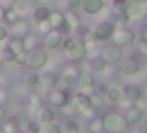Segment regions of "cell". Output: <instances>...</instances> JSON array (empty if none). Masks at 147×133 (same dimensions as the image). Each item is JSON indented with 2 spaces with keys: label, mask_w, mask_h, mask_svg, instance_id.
<instances>
[{
  "label": "cell",
  "mask_w": 147,
  "mask_h": 133,
  "mask_svg": "<svg viewBox=\"0 0 147 133\" xmlns=\"http://www.w3.org/2000/svg\"><path fill=\"white\" fill-rule=\"evenodd\" d=\"M103 119V130L108 133H124L128 128V122L121 113H108Z\"/></svg>",
  "instance_id": "1"
},
{
  "label": "cell",
  "mask_w": 147,
  "mask_h": 133,
  "mask_svg": "<svg viewBox=\"0 0 147 133\" xmlns=\"http://www.w3.org/2000/svg\"><path fill=\"white\" fill-rule=\"evenodd\" d=\"M63 47H64V53L71 61H80L85 57V44L77 38H67L63 41Z\"/></svg>",
  "instance_id": "2"
},
{
  "label": "cell",
  "mask_w": 147,
  "mask_h": 133,
  "mask_svg": "<svg viewBox=\"0 0 147 133\" xmlns=\"http://www.w3.org/2000/svg\"><path fill=\"white\" fill-rule=\"evenodd\" d=\"M116 22L114 20H100L99 24L94 28V34H96V39L99 43H103V41H108L113 38L114 31H116Z\"/></svg>",
  "instance_id": "3"
},
{
  "label": "cell",
  "mask_w": 147,
  "mask_h": 133,
  "mask_svg": "<svg viewBox=\"0 0 147 133\" xmlns=\"http://www.w3.org/2000/svg\"><path fill=\"white\" fill-rule=\"evenodd\" d=\"M125 16L128 20H141L147 16V0H139V2H128Z\"/></svg>",
  "instance_id": "4"
},
{
  "label": "cell",
  "mask_w": 147,
  "mask_h": 133,
  "mask_svg": "<svg viewBox=\"0 0 147 133\" xmlns=\"http://www.w3.org/2000/svg\"><path fill=\"white\" fill-rule=\"evenodd\" d=\"M49 61V57L47 53H45L44 50H31L27 53V61H25V66H28L30 69H33V71H39V69H42L45 64H47Z\"/></svg>",
  "instance_id": "5"
},
{
  "label": "cell",
  "mask_w": 147,
  "mask_h": 133,
  "mask_svg": "<svg viewBox=\"0 0 147 133\" xmlns=\"http://www.w3.org/2000/svg\"><path fill=\"white\" fill-rule=\"evenodd\" d=\"M111 41H113L114 45H117V47H127V45L133 44L136 41V34L135 31L130 30V28H119L114 31L113 38H111Z\"/></svg>",
  "instance_id": "6"
},
{
  "label": "cell",
  "mask_w": 147,
  "mask_h": 133,
  "mask_svg": "<svg viewBox=\"0 0 147 133\" xmlns=\"http://www.w3.org/2000/svg\"><path fill=\"white\" fill-rule=\"evenodd\" d=\"M49 102H50V105H53V107H57L61 110V108L66 107L71 100H69V94L66 89L53 88V89L49 91Z\"/></svg>",
  "instance_id": "7"
},
{
  "label": "cell",
  "mask_w": 147,
  "mask_h": 133,
  "mask_svg": "<svg viewBox=\"0 0 147 133\" xmlns=\"http://www.w3.org/2000/svg\"><path fill=\"white\" fill-rule=\"evenodd\" d=\"M100 57L107 61L108 66H114V64H117V63L122 61V58H124V50H122V47H117V45L113 44L111 47L105 49Z\"/></svg>",
  "instance_id": "8"
},
{
  "label": "cell",
  "mask_w": 147,
  "mask_h": 133,
  "mask_svg": "<svg viewBox=\"0 0 147 133\" xmlns=\"http://www.w3.org/2000/svg\"><path fill=\"white\" fill-rule=\"evenodd\" d=\"M71 103L74 105L77 113H83L85 110L88 108H92L91 107V99H89V94L83 92V91H78V92L74 94V99L71 100Z\"/></svg>",
  "instance_id": "9"
},
{
  "label": "cell",
  "mask_w": 147,
  "mask_h": 133,
  "mask_svg": "<svg viewBox=\"0 0 147 133\" xmlns=\"http://www.w3.org/2000/svg\"><path fill=\"white\" fill-rule=\"evenodd\" d=\"M25 52V44H24V39L20 38H13V39L8 41V49H6V59H14V57L24 53Z\"/></svg>",
  "instance_id": "10"
},
{
  "label": "cell",
  "mask_w": 147,
  "mask_h": 133,
  "mask_svg": "<svg viewBox=\"0 0 147 133\" xmlns=\"http://www.w3.org/2000/svg\"><path fill=\"white\" fill-rule=\"evenodd\" d=\"M63 41H64V34L59 33L58 30H50L44 38V45L49 50H55V49L61 47Z\"/></svg>",
  "instance_id": "11"
},
{
  "label": "cell",
  "mask_w": 147,
  "mask_h": 133,
  "mask_svg": "<svg viewBox=\"0 0 147 133\" xmlns=\"http://www.w3.org/2000/svg\"><path fill=\"white\" fill-rule=\"evenodd\" d=\"M94 85H96V78L91 72H80L78 77H77V86H78L80 91L86 92V91H92Z\"/></svg>",
  "instance_id": "12"
},
{
  "label": "cell",
  "mask_w": 147,
  "mask_h": 133,
  "mask_svg": "<svg viewBox=\"0 0 147 133\" xmlns=\"http://www.w3.org/2000/svg\"><path fill=\"white\" fill-rule=\"evenodd\" d=\"M8 31L13 38H20V39H24V38L30 33V24L24 19H19L17 22H14L9 27Z\"/></svg>",
  "instance_id": "13"
},
{
  "label": "cell",
  "mask_w": 147,
  "mask_h": 133,
  "mask_svg": "<svg viewBox=\"0 0 147 133\" xmlns=\"http://www.w3.org/2000/svg\"><path fill=\"white\" fill-rule=\"evenodd\" d=\"M78 74H80L78 68L74 66V64H69V66H66V68L61 71V74H59V80H61L63 83H66V85H72L74 82H77Z\"/></svg>",
  "instance_id": "14"
},
{
  "label": "cell",
  "mask_w": 147,
  "mask_h": 133,
  "mask_svg": "<svg viewBox=\"0 0 147 133\" xmlns=\"http://www.w3.org/2000/svg\"><path fill=\"white\" fill-rule=\"evenodd\" d=\"M103 5H105L103 0H82V9L89 16L99 14V11L102 9Z\"/></svg>",
  "instance_id": "15"
},
{
  "label": "cell",
  "mask_w": 147,
  "mask_h": 133,
  "mask_svg": "<svg viewBox=\"0 0 147 133\" xmlns=\"http://www.w3.org/2000/svg\"><path fill=\"white\" fill-rule=\"evenodd\" d=\"M124 96H127L130 100H133V102H138V100L142 99V89L139 88L138 85H125L124 86Z\"/></svg>",
  "instance_id": "16"
},
{
  "label": "cell",
  "mask_w": 147,
  "mask_h": 133,
  "mask_svg": "<svg viewBox=\"0 0 147 133\" xmlns=\"http://www.w3.org/2000/svg\"><path fill=\"white\" fill-rule=\"evenodd\" d=\"M58 82H59V77L53 75V74H44V75H41V80H39V85L38 86H41L45 91H50L57 86Z\"/></svg>",
  "instance_id": "17"
},
{
  "label": "cell",
  "mask_w": 147,
  "mask_h": 133,
  "mask_svg": "<svg viewBox=\"0 0 147 133\" xmlns=\"http://www.w3.org/2000/svg\"><path fill=\"white\" fill-rule=\"evenodd\" d=\"M36 121L39 122V124H47V122L55 121V113H53V110L44 105V107L36 113Z\"/></svg>",
  "instance_id": "18"
},
{
  "label": "cell",
  "mask_w": 147,
  "mask_h": 133,
  "mask_svg": "<svg viewBox=\"0 0 147 133\" xmlns=\"http://www.w3.org/2000/svg\"><path fill=\"white\" fill-rule=\"evenodd\" d=\"M142 113L144 111L141 110L139 107H131L130 110H127V113H125V119H127V122H128V125H135V124H138L139 121H141V117H142Z\"/></svg>",
  "instance_id": "19"
},
{
  "label": "cell",
  "mask_w": 147,
  "mask_h": 133,
  "mask_svg": "<svg viewBox=\"0 0 147 133\" xmlns=\"http://www.w3.org/2000/svg\"><path fill=\"white\" fill-rule=\"evenodd\" d=\"M50 13H52V9L49 8V6L39 5V6H36V8H33L31 14H33V19L36 20V22H42V20H47L49 19Z\"/></svg>",
  "instance_id": "20"
},
{
  "label": "cell",
  "mask_w": 147,
  "mask_h": 133,
  "mask_svg": "<svg viewBox=\"0 0 147 133\" xmlns=\"http://www.w3.org/2000/svg\"><path fill=\"white\" fill-rule=\"evenodd\" d=\"M83 44H85V55L86 57H89L92 59L99 55V41L97 39H86V41H83Z\"/></svg>",
  "instance_id": "21"
},
{
  "label": "cell",
  "mask_w": 147,
  "mask_h": 133,
  "mask_svg": "<svg viewBox=\"0 0 147 133\" xmlns=\"http://www.w3.org/2000/svg\"><path fill=\"white\" fill-rule=\"evenodd\" d=\"M42 107H44L42 97H41L39 94H34V92L30 94L28 96V110L31 111V113H38Z\"/></svg>",
  "instance_id": "22"
},
{
  "label": "cell",
  "mask_w": 147,
  "mask_h": 133,
  "mask_svg": "<svg viewBox=\"0 0 147 133\" xmlns=\"http://www.w3.org/2000/svg\"><path fill=\"white\" fill-rule=\"evenodd\" d=\"M122 96H124V89L119 88V86H116V85H111L110 88L107 89V99L110 100V102H113V103H116Z\"/></svg>",
  "instance_id": "23"
},
{
  "label": "cell",
  "mask_w": 147,
  "mask_h": 133,
  "mask_svg": "<svg viewBox=\"0 0 147 133\" xmlns=\"http://www.w3.org/2000/svg\"><path fill=\"white\" fill-rule=\"evenodd\" d=\"M107 68H108L107 61H105L102 57H99V55H97L96 58H92V61H91V69H92V72H96V74H102V72L107 71Z\"/></svg>",
  "instance_id": "24"
},
{
  "label": "cell",
  "mask_w": 147,
  "mask_h": 133,
  "mask_svg": "<svg viewBox=\"0 0 147 133\" xmlns=\"http://www.w3.org/2000/svg\"><path fill=\"white\" fill-rule=\"evenodd\" d=\"M38 133H63V128L59 127V124L52 121V122H47V124H41Z\"/></svg>",
  "instance_id": "25"
},
{
  "label": "cell",
  "mask_w": 147,
  "mask_h": 133,
  "mask_svg": "<svg viewBox=\"0 0 147 133\" xmlns=\"http://www.w3.org/2000/svg\"><path fill=\"white\" fill-rule=\"evenodd\" d=\"M39 80H41V74H38L36 71H31L24 77V83L27 86H38L39 85Z\"/></svg>",
  "instance_id": "26"
},
{
  "label": "cell",
  "mask_w": 147,
  "mask_h": 133,
  "mask_svg": "<svg viewBox=\"0 0 147 133\" xmlns=\"http://www.w3.org/2000/svg\"><path fill=\"white\" fill-rule=\"evenodd\" d=\"M139 72V66L135 61H128L122 66V74L124 75H136Z\"/></svg>",
  "instance_id": "27"
},
{
  "label": "cell",
  "mask_w": 147,
  "mask_h": 133,
  "mask_svg": "<svg viewBox=\"0 0 147 133\" xmlns=\"http://www.w3.org/2000/svg\"><path fill=\"white\" fill-rule=\"evenodd\" d=\"M127 6H128V0H114L113 3V11L116 16H121V14H125L127 11Z\"/></svg>",
  "instance_id": "28"
},
{
  "label": "cell",
  "mask_w": 147,
  "mask_h": 133,
  "mask_svg": "<svg viewBox=\"0 0 147 133\" xmlns=\"http://www.w3.org/2000/svg\"><path fill=\"white\" fill-rule=\"evenodd\" d=\"M89 132L91 133H100L103 132V119L102 117H92L89 122Z\"/></svg>",
  "instance_id": "29"
},
{
  "label": "cell",
  "mask_w": 147,
  "mask_h": 133,
  "mask_svg": "<svg viewBox=\"0 0 147 133\" xmlns=\"http://www.w3.org/2000/svg\"><path fill=\"white\" fill-rule=\"evenodd\" d=\"M19 19H22V16H20L14 8H8V9L5 11V20L9 24V25H13V24L17 22Z\"/></svg>",
  "instance_id": "30"
},
{
  "label": "cell",
  "mask_w": 147,
  "mask_h": 133,
  "mask_svg": "<svg viewBox=\"0 0 147 133\" xmlns=\"http://www.w3.org/2000/svg\"><path fill=\"white\" fill-rule=\"evenodd\" d=\"M89 99H91V107H92L94 110H99V108H102L103 105H105L103 97L100 96L99 92H92V94H89Z\"/></svg>",
  "instance_id": "31"
},
{
  "label": "cell",
  "mask_w": 147,
  "mask_h": 133,
  "mask_svg": "<svg viewBox=\"0 0 147 133\" xmlns=\"http://www.w3.org/2000/svg\"><path fill=\"white\" fill-rule=\"evenodd\" d=\"M24 44H25V52L34 50V49H36V44H38L36 36H34V34H31V31H30V33L24 38Z\"/></svg>",
  "instance_id": "32"
},
{
  "label": "cell",
  "mask_w": 147,
  "mask_h": 133,
  "mask_svg": "<svg viewBox=\"0 0 147 133\" xmlns=\"http://www.w3.org/2000/svg\"><path fill=\"white\" fill-rule=\"evenodd\" d=\"M49 20H50V24H52L53 28H58L59 24L64 20V14H63V13H58V11H52L50 16H49Z\"/></svg>",
  "instance_id": "33"
},
{
  "label": "cell",
  "mask_w": 147,
  "mask_h": 133,
  "mask_svg": "<svg viewBox=\"0 0 147 133\" xmlns=\"http://www.w3.org/2000/svg\"><path fill=\"white\" fill-rule=\"evenodd\" d=\"M63 132L66 133H80V127H78V122L72 121V119H69V121H66V124L63 125Z\"/></svg>",
  "instance_id": "34"
},
{
  "label": "cell",
  "mask_w": 147,
  "mask_h": 133,
  "mask_svg": "<svg viewBox=\"0 0 147 133\" xmlns=\"http://www.w3.org/2000/svg\"><path fill=\"white\" fill-rule=\"evenodd\" d=\"M30 6H31V5H30V0H17L13 8H14L16 11L19 13L20 16H22V13L25 14V11H28V9H30Z\"/></svg>",
  "instance_id": "35"
},
{
  "label": "cell",
  "mask_w": 147,
  "mask_h": 133,
  "mask_svg": "<svg viewBox=\"0 0 147 133\" xmlns=\"http://www.w3.org/2000/svg\"><path fill=\"white\" fill-rule=\"evenodd\" d=\"M64 19H66V22L71 25V28L74 30L78 24H82V20H80V17L75 14V13H67V14H64Z\"/></svg>",
  "instance_id": "36"
},
{
  "label": "cell",
  "mask_w": 147,
  "mask_h": 133,
  "mask_svg": "<svg viewBox=\"0 0 147 133\" xmlns=\"http://www.w3.org/2000/svg\"><path fill=\"white\" fill-rule=\"evenodd\" d=\"M89 31H91V28L88 25H85V24H78V25L74 28V33H75L78 38H83V39H85V36L89 33Z\"/></svg>",
  "instance_id": "37"
},
{
  "label": "cell",
  "mask_w": 147,
  "mask_h": 133,
  "mask_svg": "<svg viewBox=\"0 0 147 133\" xmlns=\"http://www.w3.org/2000/svg\"><path fill=\"white\" fill-rule=\"evenodd\" d=\"M116 103H117L119 107L122 108V110H130L131 107H135V105H136L135 102H133V100H130V99H128L127 96H122V97H121V99L117 100Z\"/></svg>",
  "instance_id": "38"
},
{
  "label": "cell",
  "mask_w": 147,
  "mask_h": 133,
  "mask_svg": "<svg viewBox=\"0 0 147 133\" xmlns=\"http://www.w3.org/2000/svg\"><path fill=\"white\" fill-rule=\"evenodd\" d=\"M113 14H114L113 8H111V6H108V5H103V6H102V9L99 11V16H100V17H103V20H108Z\"/></svg>",
  "instance_id": "39"
},
{
  "label": "cell",
  "mask_w": 147,
  "mask_h": 133,
  "mask_svg": "<svg viewBox=\"0 0 147 133\" xmlns=\"http://www.w3.org/2000/svg\"><path fill=\"white\" fill-rule=\"evenodd\" d=\"M39 127H41V124L36 119H33V121H30L27 124V133H38L39 132Z\"/></svg>",
  "instance_id": "40"
},
{
  "label": "cell",
  "mask_w": 147,
  "mask_h": 133,
  "mask_svg": "<svg viewBox=\"0 0 147 133\" xmlns=\"http://www.w3.org/2000/svg\"><path fill=\"white\" fill-rule=\"evenodd\" d=\"M52 28H53V27H52V24H50V20H49V19H47V20H42V22H39V27H38V30L42 31V33H45V34H47Z\"/></svg>",
  "instance_id": "41"
},
{
  "label": "cell",
  "mask_w": 147,
  "mask_h": 133,
  "mask_svg": "<svg viewBox=\"0 0 147 133\" xmlns=\"http://www.w3.org/2000/svg\"><path fill=\"white\" fill-rule=\"evenodd\" d=\"M2 130L5 132V133H17L19 127H17V125H16L13 121H9V122H6V124H5V127H3Z\"/></svg>",
  "instance_id": "42"
},
{
  "label": "cell",
  "mask_w": 147,
  "mask_h": 133,
  "mask_svg": "<svg viewBox=\"0 0 147 133\" xmlns=\"http://www.w3.org/2000/svg\"><path fill=\"white\" fill-rule=\"evenodd\" d=\"M55 30H58L59 33H63V34H67V33H71V31H72L71 25H69V24L66 22V19L63 20V22L59 24V27H58V28H55Z\"/></svg>",
  "instance_id": "43"
},
{
  "label": "cell",
  "mask_w": 147,
  "mask_h": 133,
  "mask_svg": "<svg viewBox=\"0 0 147 133\" xmlns=\"http://www.w3.org/2000/svg\"><path fill=\"white\" fill-rule=\"evenodd\" d=\"M66 5H67V8L69 9H78V8H82V0H67L66 2Z\"/></svg>",
  "instance_id": "44"
},
{
  "label": "cell",
  "mask_w": 147,
  "mask_h": 133,
  "mask_svg": "<svg viewBox=\"0 0 147 133\" xmlns=\"http://www.w3.org/2000/svg\"><path fill=\"white\" fill-rule=\"evenodd\" d=\"M138 52L142 57H147V41H142V43H138Z\"/></svg>",
  "instance_id": "45"
},
{
  "label": "cell",
  "mask_w": 147,
  "mask_h": 133,
  "mask_svg": "<svg viewBox=\"0 0 147 133\" xmlns=\"http://www.w3.org/2000/svg\"><path fill=\"white\" fill-rule=\"evenodd\" d=\"M14 63H17V64H20V66H24L25 64V61H27V52H24V53H20V55H17V57H14V59H13Z\"/></svg>",
  "instance_id": "46"
},
{
  "label": "cell",
  "mask_w": 147,
  "mask_h": 133,
  "mask_svg": "<svg viewBox=\"0 0 147 133\" xmlns=\"http://www.w3.org/2000/svg\"><path fill=\"white\" fill-rule=\"evenodd\" d=\"M6 100H8V91L0 88V105L6 103Z\"/></svg>",
  "instance_id": "47"
},
{
  "label": "cell",
  "mask_w": 147,
  "mask_h": 133,
  "mask_svg": "<svg viewBox=\"0 0 147 133\" xmlns=\"http://www.w3.org/2000/svg\"><path fill=\"white\" fill-rule=\"evenodd\" d=\"M8 38H6V39H2L0 41V55H3L6 52V49H8Z\"/></svg>",
  "instance_id": "48"
},
{
  "label": "cell",
  "mask_w": 147,
  "mask_h": 133,
  "mask_svg": "<svg viewBox=\"0 0 147 133\" xmlns=\"http://www.w3.org/2000/svg\"><path fill=\"white\" fill-rule=\"evenodd\" d=\"M8 34H9L8 28H6V27H3V25H0V41L6 39V38H8Z\"/></svg>",
  "instance_id": "49"
},
{
  "label": "cell",
  "mask_w": 147,
  "mask_h": 133,
  "mask_svg": "<svg viewBox=\"0 0 147 133\" xmlns=\"http://www.w3.org/2000/svg\"><path fill=\"white\" fill-rule=\"evenodd\" d=\"M5 117H6V110L3 105H0V121H3Z\"/></svg>",
  "instance_id": "50"
},
{
  "label": "cell",
  "mask_w": 147,
  "mask_h": 133,
  "mask_svg": "<svg viewBox=\"0 0 147 133\" xmlns=\"http://www.w3.org/2000/svg\"><path fill=\"white\" fill-rule=\"evenodd\" d=\"M5 11H6V9L3 8V5H0V22L5 20Z\"/></svg>",
  "instance_id": "51"
},
{
  "label": "cell",
  "mask_w": 147,
  "mask_h": 133,
  "mask_svg": "<svg viewBox=\"0 0 147 133\" xmlns=\"http://www.w3.org/2000/svg\"><path fill=\"white\" fill-rule=\"evenodd\" d=\"M144 34H146V36H147V28H146V30H144Z\"/></svg>",
  "instance_id": "52"
}]
</instances>
